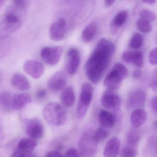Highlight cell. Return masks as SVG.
Returning a JSON list of instances; mask_svg holds the SVG:
<instances>
[{"instance_id": "obj_1", "label": "cell", "mask_w": 157, "mask_h": 157, "mask_svg": "<svg viewBox=\"0 0 157 157\" xmlns=\"http://www.w3.org/2000/svg\"><path fill=\"white\" fill-rule=\"evenodd\" d=\"M115 47L112 42L105 38L100 39L85 65L87 78L94 83L101 80L108 68Z\"/></svg>"}, {"instance_id": "obj_2", "label": "cell", "mask_w": 157, "mask_h": 157, "mask_svg": "<svg viewBox=\"0 0 157 157\" xmlns=\"http://www.w3.org/2000/svg\"><path fill=\"white\" fill-rule=\"evenodd\" d=\"M26 4L24 0H14L5 12L1 24V36L6 37L19 29L25 18Z\"/></svg>"}, {"instance_id": "obj_3", "label": "cell", "mask_w": 157, "mask_h": 157, "mask_svg": "<svg viewBox=\"0 0 157 157\" xmlns=\"http://www.w3.org/2000/svg\"><path fill=\"white\" fill-rule=\"evenodd\" d=\"M43 115L48 123L56 126L65 124L67 119L66 110L56 102H50L46 105L43 109Z\"/></svg>"}, {"instance_id": "obj_4", "label": "cell", "mask_w": 157, "mask_h": 157, "mask_svg": "<svg viewBox=\"0 0 157 157\" xmlns=\"http://www.w3.org/2000/svg\"><path fill=\"white\" fill-rule=\"evenodd\" d=\"M128 75L126 67L122 63H116L105 77L104 81V86L108 90H116Z\"/></svg>"}, {"instance_id": "obj_5", "label": "cell", "mask_w": 157, "mask_h": 157, "mask_svg": "<svg viewBox=\"0 0 157 157\" xmlns=\"http://www.w3.org/2000/svg\"><path fill=\"white\" fill-rule=\"evenodd\" d=\"M93 92V88L90 83L82 84L76 111L78 119H83L86 116L92 100Z\"/></svg>"}, {"instance_id": "obj_6", "label": "cell", "mask_w": 157, "mask_h": 157, "mask_svg": "<svg viewBox=\"0 0 157 157\" xmlns=\"http://www.w3.org/2000/svg\"><path fill=\"white\" fill-rule=\"evenodd\" d=\"M93 134L90 132H85L80 139L78 142L80 156L92 157L96 153L98 143L93 139Z\"/></svg>"}, {"instance_id": "obj_7", "label": "cell", "mask_w": 157, "mask_h": 157, "mask_svg": "<svg viewBox=\"0 0 157 157\" xmlns=\"http://www.w3.org/2000/svg\"><path fill=\"white\" fill-rule=\"evenodd\" d=\"M37 143L32 138H24L20 140L17 145V148L12 154V157H34L36 155L33 154L34 149Z\"/></svg>"}, {"instance_id": "obj_8", "label": "cell", "mask_w": 157, "mask_h": 157, "mask_svg": "<svg viewBox=\"0 0 157 157\" xmlns=\"http://www.w3.org/2000/svg\"><path fill=\"white\" fill-rule=\"evenodd\" d=\"M63 48L61 46L48 47L41 50L42 59L50 66H55L59 62L62 56Z\"/></svg>"}, {"instance_id": "obj_9", "label": "cell", "mask_w": 157, "mask_h": 157, "mask_svg": "<svg viewBox=\"0 0 157 157\" xmlns=\"http://www.w3.org/2000/svg\"><path fill=\"white\" fill-rule=\"evenodd\" d=\"M146 94L144 90L136 89L130 92L127 99V107L134 110L141 108L145 105Z\"/></svg>"}, {"instance_id": "obj_10", "label": "cell", "mask_w": 157, "mask_h": 157, "mask_svg": "<svg viewBox=\"0 0 157 157\" xmlns=\"http://www.w3.org/2000/svg\"><path fill=\"white\" fill-rule=\"evenodd\" d=\"M25 126L26 134L32 138L40 139L44 136V126L38 118H32L25 119Z\"/></svg>"}, {"instance_id": "obj_11", "label": "cell", "mask_w": 157, "mask_h": 157, "mask_svg": "<svg viewBox=\"0 0 157 157\" xmlns=\"http://www.w3.org/2000/svg\"><path fill=\"white\" fill-rule=\"evenodd\" d=\"M80 54L78 49L71 48L67 53L66 67L70 75H73L77 72L80 64Z\"/></svg>"}, {"instance_id": "obj_12", "label": "cell", "mask_w": 157, "mask_h": 157, "mask_svg": "<svg viewBox=\"0 0 157 157\" xmlns=\"http://www.w3.org/2000/svg\"><path fill=\"white\" fill-rule=\"evenodd\" d=\"M114 91L108 90L101 98V104L105 109L117 110L120 107L121 99L119 95Z\"/></svg>"}, {"instance_id": "obj_13", "label": "cell", "mask_w": 157, "mask_h": 157, "mask_svg": "<svg viewBox=\"0 0 157 157\" xmlns=\"http://www.w3.org/2000/svg\"><path fill=\"white\" fill-rule=\"evenodd\" d=\"M24 70L33 78H40L44 73L45 68L43 64L36 60H27L24 65Z\"/></svg>"}, {"instance_id": "obj_14", "label": "cell", "mask_w": 157, "mask_h": 157, "mask_svg": "<svg viewBox=\"0 0 157 157\" xmlns=\"http://www.w3.org/2000/svg\"><path fill=\"white\" fill-rule=\"evenodd\" d=\"M66 21L64 18H60L53 23L49 29V36L51 40L54 41H61L65 35Z\"/></svg>"}, {"instance_id": "obj_15", "label": "cell", "mask_w": 157, "mask_h": 157, "mask_svg": "<svg viewBox=\"0 0 157 157\" xmlns=\"http://www.w3.org/2000/svg\"><path fill=\"white\" fill-rule=\"evenodd\" d=\"M67 82L66 74L63 71H59L50 78L48 82V86L51 90L59 91L66 86Z\"/></svg>"}, {"instance_id": "obj_16", "label": "cell", "mask_w": 157, "mask_h": 157, "mask_svg": "<svg viewBox=\"0 0 157 157\" xmlns=\"http://www.w3.org/2000/svg\"><path fill=\"white\" fill-rule=\"evenodd\" d=\"M120 140L117 137L112 138L106 143L104 150V156L106 157H115L119 154Z\"/></svg>"}, {"instance_id": "obj_17", "label": "cell", "mask_w": 157, "mask_h": 157, "mask_svg": "<svg viewBox=\"0 0 157 157\" xmlns=\"http://www.w3.org/2000/svg\"><path fill=\"white\" fill-rule=\"evenodd\" d=\"M147 118V112L145 110L141 108L135 109L130 115V123L133 128H137L144 124Z\"/></svg>"}, {"instance_id": "obj_18", "label": "cell", "mask_w": 157, "mask_h": 157, "mask_svg": "<svg viewBox=\"0 0 157 157\" xmlns=\"http://www.w3.org/2000/svg\"><path fill=\"white\" fill-rule=\"evenodd\" d=\"M32 98L28 93H21L15 94L12 100V109L20 110L32 102Z\"/></svg>"}, {"instance_id": "obj_19", "label": "cell", "mask_w": 157, "mask_h": 157, "mask_svg": "<svg viewBox=\"0 0 157 157\" xmlns=\"http://www.w3.org/2000/svg\"><path fill=\"white\" fill-rule=\"evenodd\" d=\"M12 84L18 90L25 91L31 88L30 82L26 77L20 73H15L12 78Z\"/></svg>"}, {"instance_id": "obj_20", "label": "cell", "mask_w": 157, "mask_h": 157, "mask_svg": "<svg viewBox=\"0 0 157 157\" xmlns=\"http://www.w3.org/2000/svg\"><path fill=\"white\" fill-rule=\"evenodd\" d=\"M98 120L102 127L105 128H112L115 123L114 116L105 110H101L98 115Z\"/></svg>"}, {"instance_id": "obj_21", "label": "cell", "mask_w": 157, "mask_h": 157, "mask_svg": "<svg viewBox=\"0 0 157 157\" xmlns=\"http://www.w3.org/2000/svg\"><path fill=\"white\" fill-rule=\"evenodd\" d=\"M97 31V24L94 22L90 23L86 25L82 33L81 37L85 43L91 42L96 35Z\"/></svg>"}, {"instance_id": "obj_22", "label": "cell", "mask_w": 157, "mask_h": 157, "mask_svg": "<svg viewBox=\"0 0 157 157\" xmlns=\"http://www.w3.org/2000/svg\"><path fill=\"white\" fill-rule=\"evenodd\" d=\"M60 101L66 107L73 106L75 101V94L72 87H68L62 92L60 95Z\"/></svg>"}, {"instance_id": "obj_23", "label": "cell", "mask_w": 157, "mask_h": 157, "mask_svg": "<svg viewBox=\"0 0 157 157\" xmlns=\"http://www.w3.org/2000/svg\"><path fill=\"white\" fill-rule=\"evenodd\" d=\"M12 100L11 94L7 91H4L1 94L0 101L3 108L9 112L12 108Z\"/></svg>"}, {"instance_id": "obj_24", "label": "cell", "mask_w": 157, "mask_h": 157, "mask_svg": "<svg viewBox=\"0 0 157 157\" xmlns=\"http://www.w3.org/2000/svg\"><path fill=\"white\" fill-rule=\"evenodd\" d=\"M128 18V12L127 11L122 10L119 11L116 15L113 20V25L116 27H120L124 25Z\"/></svg>"}, {"instance_id": "obj_25", "label": "cell", "mask_w": 157, "mask_h": 157, "mask_svg": "<svg viewBox=\"0 0 157 157\" xmlns=\"http://www.w3.org/2000/svg\"><path fill=\"white\" fill-rule=\"evenodd\" d=\"M109 132L105 128H99L93 134V138L97 143L101 142L109 136Z\"/></svg>"}, {"instance_id": "obj_26", "label": "cell", "mask_w": 157, "mask_h": 157, "mask_svg": "<svg viewBox=\"0 0 157 157\" xmlns=\"http://www.w3.org/2000/svg\"><path fill=\"white\" fill-rule=\"evenodd\" d=\"M137 153L136 146L127 143L122 149L120 156L124 157H135L136 156Z\"/></svg>"}, {"instance_id": "obj_27", "label": "cell", "mask_w": 157, "mask_h": 157, "mask_svg": "<svg viewBox=\"0 0 157 157\" xmlns=\"http://www.w3.org/2000/svg\"><path fill=\"white\" fill-rule=\"evenodd\" d=\"M140 139V135L136 129H131L127 135L126 140L128 144L136 146Z\"/></svg>"}, {"instance_id": "obj_28", "label": "cell", "mask_w": 157, "mask_h": 157, "mask_svg": "<svg viewBox=\"0 0 157 157\" xmlns=\"http://www.w3.org/2000/svg\"><path fill=\"white\" fill-rule=\"evenodd\" d=\"M131 64L138 67H143L144 64L142 53L140 51L131 52Z\"/></svg>"}, {"instance_id": "obj_29", "label": "cell", "mask_w": 157, "mask_h": 157, "mask_svg": "<svg viewBox=\"0 0 157 157\" xmlns=\"http://www.w3.org/2000/svg\"><path fill=\"white\" fill-rule=\"evenodd\" d=\"M143 42V39L142 36L138 33H136L131 37L129 46L134 49H139L142 46Z\"/></svg>"}, {"instance_id": "obj_30", "label": "cell", "mask_w": 157, "mask_h": 157, "mask_svg": "<svg viewBox=\"0 0 157 157\" xmlns=\"http://www.w3.org/2000/svg\"><path fill=\"white\" fill-rule=\"evenodd\" d=\"M136 26L138 29L143 33H150L152 30L150 22L140 18L137 21Z\"/></svg>"}, {"instance_id": "obj_31", "label": "cell", "mask_w": 157, "mask_h": 157, "mask_svg": "<svg viewBox=\"0 0 157 157\" xmlns=\"http://www.w3.org/2000/svg\"><path fill=\"white\" fill-rule=\"evenodd\" d=\"M140 18L151 23L155 21L157 17L156 14L152 12L146 10L141 12L140 14Z\"/></svg>"}, {"instance_id": "obj_32", "label": "cell", "mask_w": 157, "mask_h": 157, "mask_svg": "<svg viewBox=\"0 0 157 157\" xmlns=\"http://www.w3.org/2000/svg\"><path fill=\"white\" fill-rule=\"evenodd\" d=\"M149 61L152 65H157V48H153L150 52Z\"/></svg>"}, {"instance_id": "obj_33", "label": "cell", "mask_w": 157, "mask_h": 157, "mask_svg": "<svg viewBox=\"0 0 157 157\" xmlns=\"http://www.w3.org/2000/svg\"><path fill=\"white\" fill-rule=\"evenodd\" d=\"M150 85L152 90L157 91V70L156 71L152 76Z\"/></svg>"}, {"instance_id": "obj_34", "label": "cell", "mask_w": 157, "mask_h": 157, "mask_svg": "<svg viewBox=\"0 0 157 157\" xmlns=\"http://www.w3.org/2000/svg\"><path fill=\"white\" fill-rule=\"evenodd\" d=\"M64 156L65 157H79L80 156L79 151H77L76 149L74 148H71L69 149L66 153H65Z\"/></svg>"}, {"instance_id": "obj_35", "label": "cell", "mask_w": 157, "mask_h": 157, "mask_svg": "<svg viewBox=\"0 0 157 157\" xmlns=\"http://www.w3.org/2000/svg\"><path fill=\"white\" fill-rule=\"evenodd\" d=\"M151 106L154 114L157 116V95L154 96L151 99Z\"/></svg>"}, {"instance_id": "obj_36", "label": "cell", "mask_w": 157, "mask_h": 157, "mask_svg": "<svg viewBox=\"0 0 157 157\" xmlns=\"http://www.w3.org/2000/svg\"><path fill=\"white\" fill-rule=\"evenodd\" d=\"M122 59L126 63L131 64V52H124L122 56Z\"/></svg>"}, {"instance_id": "obj_37", "label": "cell", "mask_w": 157, "mask_h": 157, "mask_svg": "<svg viewBox=\"0 0 157 157\" xmlns=\"http://www.w3.org/2000/svg\"><path fill=\"white\" fill-rule=\"evenodd\" d=\"M61 152L58 151L54 150L51 151H49L47 153L46 155H45V157H60V156H62Z\"/></svg>"}, {"instance_id": "obj_38", "label": "cell", "mask_w": 157, "mask_h": 157, "mask_svg": "<svg viewBox=\"0 0 157 157\" xmlns=\"http://www.w3.org/2000/svg\"><path fill=\"white\" fill-rule=\"evenodd\" d=\"M47 94V92L46 90L45 89H41L37 92L36 95V98L39 99H43L46 96Z\"/></svg>"}, {"instance_id": "obj_39", "label": "cell", "mask_w": 157, "mask_h": 157, "mask_svg": "<svg viewBox=\"0 0 157 157\" xmlns=\"http://www.w3.org/2000/svg\"><path fill=\"white\" fill-rule=\"evenodd\" d=\"M115 0H105V3L107 7H110L114 3Z\"/></svg>"}, {"instance_id": "obj_40", "label": "cell", "mask_w": 157, "mask_h": 157, "mask_svg": "<svg viewBox=\"0 0 157 157\" xmlns=\"http://www.w3.org/2000/svg\"><path fill=\"white\" fill-rule=\"evenodd\" d=\"M140 75H141V71H140L137 70H136L134 71V75L133 76H134V78H139Z\"/></svg>"}, {"instance_id": "obj_41", "label": "cell", "mask_w": 157, "mask_h": 157, "mask_svg": "<svg viewBox=\"0 0 157 157\" xmlns=\"http://www.w3.org/2000/svg\"><path fill=\"white\" fill-rule=\"evenodd\" d=\"M142 1L145 3L149 4H154L156 2V0H142Z\"/></svg>"}, {"instance_id": "obj_42", "label": "cell", "mask_w": 157, "mask_h": 157, "mask_svg": "<svg viewBox=\"0 0 157 157\" xmlns=\"http://www.w3.org/2000/svg\"><path fill=\"white\" fill-rule=\"evenodd\" d=\"M153 126H154V128L157 130V121H155L153 123Z\"/></svg>"}, {"instance_id": "obj_43", "label": "cell", "mask_w": 157, "mask_h": 157, "mask_svg": "<svg viewBox=\"0 0 157 157\" xmlns=\"http://www.w3.org/2000/svg\"><path fill=\"white\" fill-rule=\"evenodd\" d=\"M4 0H1V7H2L3 3H4Z\"/></svg>"}]
</instances>
